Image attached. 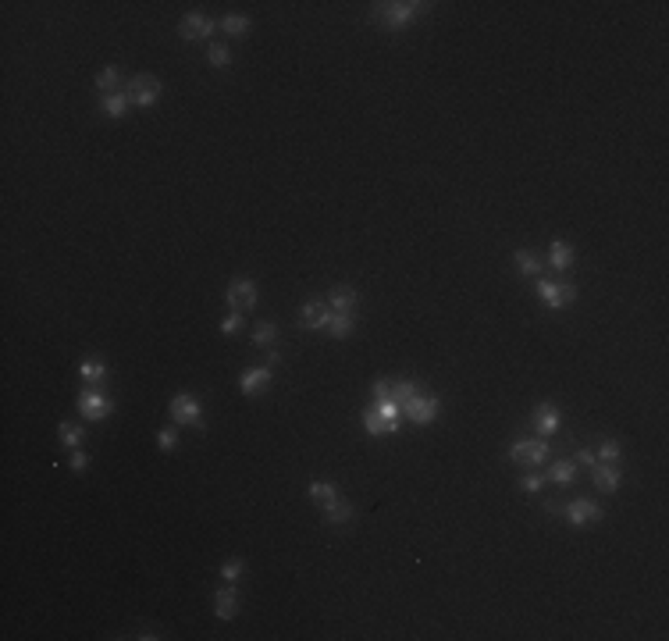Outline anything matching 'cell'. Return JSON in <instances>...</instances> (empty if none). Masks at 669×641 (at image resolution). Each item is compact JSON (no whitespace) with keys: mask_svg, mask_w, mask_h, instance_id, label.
Instances as JSON below:
<instances>
[{"mask_svg":"<svg viewBox=\"0 0 669 641\" xmlns=\"http://www.w3.org/2000/svg\"><path fill=\"white\" fill-rule=\"evenodd\" d=\"M431 4H420V0H399V4H374V22L384 25L388 32H399L406 29L410 22H417L420 15H427Z\"/></svg>","mask_w":669,"mask_h":641,"instance_id":"obj_1","label":"cell"},{"mask_svg":"<svg viewBox=\"0 0 669 641\" xmlns=\"http://www.w3.org/2000/svg\"><path fill=\"white\" fill-rule=\"evenodd\" d=\"M122 93H125V96H129V103H136V107H153V103L160 100L164 86H160V79H157V75L139 72V75H132V79L125 82V89H122Z\"/></svg>","mask_w":669,"mask_h":641,"instance_id":"obj_2","label":"cell"},{"mask_svg":"<svg viewBox=\"0 0 669 641\" xmlns=\"http://www.w3.org/2000/svg\"><path fill=\"white\" fill-rule=\"evenodd\" d=\"M538 296L545 306L559 310V306H570L577 299V285L573 282H548V278H538Z\"/></svg>","mask_w":669,"mask_h":641,"instance_id":"obj_3","label":"cell"},{"mask_svg":"<svg viewBox=\"0 0 669 641\" xmlns=\"http://www.w3.org/2000/svg\"><path fill=\"white\" fill-rule=\"evenodd\" d=\"M509 460L520 463V467H538V463L548 460V442L545 439H524V442H517L509 449Z\"/></svg>","mask_w":669,"mask_h":641,"instance_id":"obj_4","label":"cell"},{"mask_svg":"<svg viewBox=\"0 0 669 641\" xmlns=\"http://www.w3.org/2000/svg\"><path fill=\"white\" fill-rule=\"evenodd\" d=\"M403 413H406L413 424H431V420L438 417V399L427 396V392H417V396H410V399L403 403Z\"/></svg>","mask_w":669,"mask_h":641,"instance_id":"obj_5","label":"cell"},{"mask_svg":"<svg viewBox=\"0 0 669 641\" xmlns=\"http://www.w3.org/2000/svg\"><path fill=\"white\" fill-rule=\"evenodd\" d=\"M228 306H232L235 313H249V310L256 306V285H253L249 278H235V282L228 285Z\"/></svg>","mask_w":669,"mask_h":641,"instance_id":"obj_6","label":"cell"},{"mask_svg":"<svg viewBox=\"0 0 669 641\" xmlns=\"http://www.w3.org/2000/svg\"><path fill=\"white\" fill-rule=\"evenodd\" d=\"M110 410H115V403H110L103 392H79V413L86 417V420H103V417H110Z\"/></svg>","mask_w":669,"mask_h":641,"instance_id":"obj_7","label":"cell"},{"mask_svg":"<svg viewBox=\"0 0 669 641\" xmlns=\"http://www.w3.org/2000/svg\"><path fill=\"white\" fill-rule=\"evenodd\" d=\"M167 410H171L175 424H200V399L193 392H178Z\"/></svg>","mask_w":669,"mask_h":641,"instance_id":"obj_8","label":"cell"},{"mask_svg":"<svg viewBox=\"0 0 669 641\" xmlns=\"http://www.w3.org/2000/svg\"><path fill=\"white\" fill-rule=\"evenodd\" d=\"M214 29H217V22H214V18H207V15H186V18H182V25H178V36H182V39H189V43H196V39L214 36Z\"/></svg>","mask_w":669,"mask_h":641,"instance_id":"obj_9","label":"cell"},{"mask_svg":"<svg viewBox=\"0 0 669 641\" xmlns=\"http://www.w3.org/2000/svg\"><path fill=\"white\" fill-rule=\"evenodd\" d=\"M591 477H595V488L598 492H620V485H623V474H620V467L616 463H595L591 467Z\"/></svg>","mask_w":669,"mask_h":641,"instance_id":"obj_10","label":"cell"},{"mask_svg":"<svg viewBox=\"0 0 669 641\" xmlns=\"http://www.w3.org/2000/svg\"><path fill=\"white\" fill-rule=\"evenodd\" d=\"M566 520H570L573 527H587V524L602 520V506L591 503V499H573V503L566 506Z\"/></svg>","mask_w":669,"mask_h":641,"instance_id":"obj_11","label":"cell"},{"mask_svg":"<svg viewBox=\"0 0 669 641\" xmlns=\"http://www.w3.org/2000/svg\"><path fill=\"white\" fill-rule=\"evenodd\" d=\"M299 325L310 328V332L327 328V325H331V306H324V303H303V310H299Z\"/></svg>","mask_w":669,"mask_h":641,"instance_id":"obj_12","label":"cell"},{"mask_svg":"<svg viewBox=\"0 0 669 641\" xmlns=\"http://www.w3.org/2000/svg\"><path fill=\"white\" fill-rule=\"evenodd\" d=\"M239 613V592L228 584V588H217V595H214V616L217 620H235Z\"/></svg>","mask_w":669,"mask_h":641,"instance_id":"obj_13","label":"cell"},{"mask_svg":"<svg viewBox=\"0 0 669 641\" xmlns=\"http://www.w3.org/2000/svg\"><path fill=\"white\" fill-rule=\"evenodd\" d=\"M271 385V367L264 363V367H246L242 370V378H239V389L246 392V396H256V392H264Z\"/></svg>","mask_w":669,"mask_h":641,"instance_id":"obj_14","label":"cell"},{"mask_svg":"<svg viewBox=\"0 0 669 641\" xmlns=\"http://www.w3.org/2000/svg\"><path fill=\"white\" fill-rule=\"evenodd\" d=\"M534 432L538 435H555L559 432V410H555L552 403L534 406Z\"/></svg>","mask_w":669,"mask_h":641,"instance_id":"obj_15","label":"cell"},{"mask_svg":"<svg viewBox=\"0 0 669 641\" xmlns=\"http://www.w3.org/2000/svg\"><path fill=\"white\" fill-rule=\"evenodd\" d=\"M363 427H367V435L381 439V435H396V432H399V420H388V417H381V413L370 406V410H363Z\"/></svg>","mask_w":669,"mask_h":641,"instance_id":"obj_16","label":"cell"},{"mask_svg":"<svg viewBox=\"0 0 669 641\" xmlns=\"http://www.w3.org/2000/svg\"><path fill=\"white\" fill-rule=\"evenodd\" d=\"M327 303H331V310H334V313H353V310H356V303H360V296H356V289H353V285H334V289H331V296H327Z\"/></svg>","mask_w":669,"mask_h":641,"instance_id":"obj_17","label":"cell"},{"mask_svg":"<svg viewBox=\"0 0 669 641\" xmlns=\"http://www.w3.org/2000/svg\"><path fill=\"white\" fill-rule=\"evenodd\" d=\"M545 477L552 481V485H573V477H577V463H573V460H555V463H548Z\"/></svg>","mask_w":669,"mask_h":641,"instance_id":"obj_18","label":"cell"},{"mask_svg":"<svg viewBox=\"0 0 669 641\" xmlns=\"http://www.w3.org/2000/svg\"><path fill=\"white\" fill-rule=\"evenodd\" d=\"M548 264L555 267V271H566V267H573V246L563 242V239H555L552 250H548Z\"/></svg>","mask_w":669,"mask_h":641,"instance_id":"obj_19","label":"cell"},{"mask_svg":"<svg viewBox=\"0 0 669 641\" xmlns=\"http://www.w3.org/2000/svg\"><path fill=\"white\" fill-rule=\"evenodd\" d=\"M513 264H517V271H520L524 278H538V275H541V257H538L534 250H517Z\"/></svg>","mask_w":669,"mask_h":641,"instance_id":"obj_20","label":"cell"},{"mask_svg":"<svg viewBox=\"0 0 669 641\" xmlns=\"http://www.w3.org/2000/svg\"><path fill=\"white\" fill-rule=\"evenodd\" d=\"M353 520V506L339 496V499H331L324 503V524H349Z\"/></svg>","mask_w":669,"mask_h":641,"instance_id":"obj_21","label":"cell"},{"mask_svg":"<svg viewBox=\"0 0 669 641\" xmlns=\"http://www.w3.org/2000/svg\"><path fill=\"white\" fill-rule=\"evenodd\" d=\"M129 107H132V103H129L125 93H107V96H100V111H103L107 118H122Z\"/></svg>","mask_w":669,"mask_h":641,"instance_id":"obj_22","label":"cell"},{"mask_svg":"<svg viewBox=\"0 0 669 641\" xmlns=\"http://www.w3.org/2000/svg\"><path fill=\"white\" fill-rule=\"evenodd\" d=\"M82 439H86L82 424H75V420H65V424H61V442H65L68 449H82Z\"/></svg>","mask_w":669,"mask_h":641,"instance_id":"obj_23","label":"cell"},{"mask_svg":"<svg viewBox=\"0 0 669 641\" xmlns=\"http://www.w3.org/2000/svg\"><path fill=\"white\" fill-rule=\"evenodd\" d=\"M306 492L324 506V503H331V499H339V488H334L331 485V481H310V485H306Z\"/></svg>","mask_w":669,"mask_h":641,"instance_id":"obj_24","label":"cell"},{"mask_svg":"<svg viewBox=\"0 0 669 641\" xmlns=\"http://www.w3.org/2000/svg\"><path fill=\"white\" fill-rule=\"evenodd\" d=\"M353 313H331V325H327V332L334 335V339H346L349 332H353Z\"/></svg>","mask_w":669,"mask_h":641,"instance_id":"obj_25","label":"cell"},{"mask_svg":"<svg viewBox=\"0 0 669 641\" xmlns=\"http://www.w3.org/2000/svg\"><path fill=\"white\" fill-rule=\"evenodd\" d=\"M221 32L242 36V32H249V18L246 15H225V18H221Z\"/></svg>","mask_w":669,"mask_h":641,"instance_id":"obj_26","label":"cell"},{"mask_svg":"<svg viewBox=\"0 0 669 641\" xmlns=\"http://www.w3.org/2000/svg\"><path fill=\"white\" fill-rule=\"evenodd\" d=\"M118 86H122V79H118V72H115V68H103V72L96 75V89H100L103 96H107V93H122Z\"/></svg>","mask_w":669,"mask_h":641,"instance_id":"obj_27","label":"cell"},{"mask_svg":"<svg viewBox=\"0 0 669 641\" xmlns=\"http://www.w3.org/2000/svg\"><path fill=\"white\" fill-rule=\"evenodd\" d=\"M79 374L89 382V385H96V382H103L107 378V363H100V360H86L82 367H79Z\"/></svg>","mask_w":669,"mask_h":641,"instance_id":"obj_28","label":"cell"},{"mask_svg":"<svg viewBox=\"0 0 669 641\" xmlns=\"http://www.w3.org/2000/svg\"><path fill=\"white\" fill-rule=\"evenodd\" d=\"M207 58H210L214 68H228V65H232V53H228L225 43H210V46H207Z\"/></svg>","mask_w":669,"mask_h":641,"instance_id":"obj_29","label":"cell"},{"mask_svg":"<svg viewBox=\"0 0 669 641\" xmlns=\"http://www.w3.org/2000/svg\"><path fill=\"white\" fill-rule=\"evenodd\" d=\"M420 389H417V382H410V378H399V382H392V399L403 406L410 396H417Z\"/></svg>","mask_w":669,"mask_h":641,"instance_id":"obj_30","label":"cell"},{"mask_svg":"<svg viewBox=\"0 0 669 641\" xmlns=\"http://www.w3.org/2000/svg\"><path fill=\"white\" fill-rule=\"evenodd\" d=\"M374 410L381 413V417H388V420H399V413H403V406L388 396V399H374Z\"/></svg>","mask_w":669,"mask_h":641,"instance_id":"obj_31","label":"cell"},{"mask_svg":"<svg viewBox=\"0 0 669 641\" xmlns=\"http://www.w3.org/2000/svg\"><path fill=\"white\" fill-rule=\"evenodd\" d=\"M623 456V449H620V442H612V439H605L602 446H598V460L602 463H612V460H620Z\"/></svg>","mask_w":669,"mask_h":641,"instance_id":"obj_32","label":"cell"},{"mask_svg":"<svg viewBox=\"0 0 669 641\" xmlns=\"http://www.w3.org/2000/svg\"><path fill=\"white\" fill-rule=\"evenodd\" d=\"M278 339V328L274 325H256L253 328V346H271Z\"/></svg>","mask_w":669,"mask_h":641,"instance_id":"obj_33","label":"cell"},{"mask_svg":"<svg viewBox=\"0 0 669 641\" xmlns=\"http://www.w3.org/2000/svg\"><path fill=\"white\" fill-rule=\"evenodd\" d=\"M242 570H246V563H242V559H228V563H221V577H225L228 584H235V581L242 577Z\"/></svg>","mask_w":669,"mask_h":641,"instance_id":"obj_34","label":"cell"},{"mask_svg":"<svg viewBox=\"0 0 669 641\" xmlns=\"http://www.w3.org/2000/svg\"><path fill=\"white\" fill-rule=\"evenodd\" d=\"M157 446L160 449H175L178 446V432H175V427H160V432H157Z\"/></svg>","mask_w":669,"mask_h":641,"instance_id":"obj_35","label":"cell"},{"mask_svg":"<svg viewBox=\"0 0 669 641\" xmlns=\"http://www.w3.org/2000/svg\"><path fill=\"white\" fill-rule=\"evenodd\" d=\"M239 328H242V313H235V310H232L228 317H221V332H225V335H235Z\"/></svg>","mask_w":669,"mask_h":641,"instance_id":"obj_36","label":"cell"},{"mask_svg":"<svg viewBox=\"0 0 669 641\" xmlns=\"http://www.w3.org/2000/svg\"><path fill=\"white\" fill-rule=\"evenodd\" d=\"M68 463H72V470H75V474H82V470L89 467V456H86L82 449H72V460H68Z\"/></svg>","mask_w":669,"mask_h":641,"instance_id":"obj_37","label":"cell"},{"mask_svg":"<svg viewBox=\"0 0 669 641\" xmlns=\"http://www.w3.org/2000/svg\"><path fill=\"white\" fill-rule=\"evenodd\" d=\"M370 389H374V399H388V396H392V382H388V378H377Z\"/></svg>","mask_w":669,"mask_h":641,"instance_id":"obj_38","label":"cell"},{"mask_svg":"<svg viewBox=\"0 0 669 641\" xmlns=\"http://www.w3.org/2000/svg\"><path fill=\"white\" fill-rule=\"evenodd\" d=\"M541 485H545L541 474H527V477H524V492H541Z\"/></svg>","mask_w":669,"mask_h":641,"instance_id":"obj_39","label":"cell"},{"mask_svg":"<svg viewBox=\"0 0 669 641\" xmlns=\"http://www.w3.org/2000/svg\"><path fill=\"white\" fill-rule=\"evenodd\" d=\"M577 463H587V467H595V463H598V456H595L591 449H580V453H577Z\"/></svg>","mask_w":669,"mask_h":641,"instance_id":"obj_40","label":"cell"},{"mask_svg":"<svg viewBox=\"0 0 669 641\" xmlns=\"http://www.w3.org/2000/svg\"><path fill=\"white\" fill-rule=\"evenodd\" d=\"M545 506H548V513H563V503H559V499H548Z\"/></svg>","mask_w":669,"mask_h":641,"instance_id":"obj_41","label":"cell"},{"mask_svg":"<svg viewBox=\"0 0 669 641\" xmlns=\"http://www.w3.org/2000/svg\"><path fill=\"white\" fill-rule=\"evenodd\" d=\"M274 363H282V353H278V349L267 353V367H274Z\"/></svg>","mask_w":669,"mask_h":641,"instance_id":"obj_42","label":"cell"}]
</instances>
